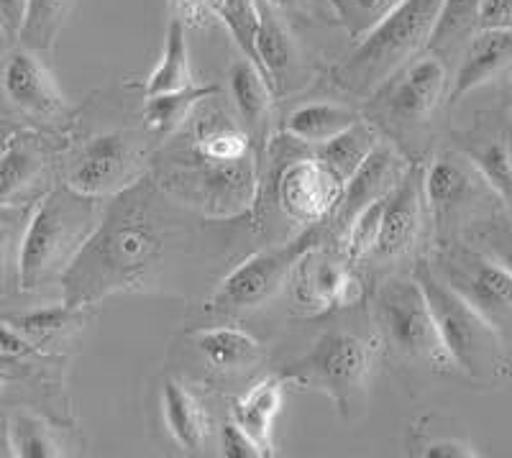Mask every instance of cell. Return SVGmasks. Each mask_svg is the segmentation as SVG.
I'll return each instance as SVG.
<instances>
[{"label":"cell","instance_id":"1","mask_svg":"<svg viewBox=\"0 0 512 458\" xmlns=\"http://www.w3.org/2000/svg\"><path fill=\"white\" fill-rule=\"evenodd\" d=\"M185 205L169 198L154 177H141L113 195L88 244L62 274V302L88 308L121 292L159 285L172 261L190 246Z\"/></svg>","mask_w":512,"mask_h":458},{"label":"cell","instance_id":"2","mask_svg":"<svg viewBox=\"0 0 512 458\" xmlns=\"http://www.w3.org/2000/svg\"><path fill=\"white\" fill-rule=\"evenodd\" d=\"M103 203L64 182L41 195L18 246V290L36 292L59 282L98 228Z\"/></svg>","mask_w":512,"mask_h":458},{"label":"cell","instance_id":"3","mask_svg":"<svg viewBox=\"0 0 512 458\" xmlns=\"http://www.w3.org/2000/svg\"><path fill=\"white\" fill-rule=\"evenodd\" d=\"M169 139L177 144L159 151L152 167V177L169 198L213 221H231L249 213L259 190L256 157L218 162L192 151L177 134Z\"/></svg>","mask_w":512,"mask_h":458},{"label":"cell","instance_id":"4","mask_svg":"<svg viewBox=\"0 0 512 458\" xmlns=\"http://www.w3.org/2000/svg\"><path fill=\"white\" fill-rule=\"evenodd\" d=\"M413 277L423 287L443 346L456 364V372L479 387H500L512 372L510 351L500 328L489 323L454 287H448L433 272L428 259L415 264Z\"/></svg>","mask_w":512,"mask_h":458},{"label":"cell","instance_id":"5","mask_svg":"<svg viewBox=\"0 0 512 458\" xmlns=\"http://www.w3.org/2000/svg\"><path fill=\"white\" fill-rule=\"evenodd\" d=\"M372 325L379 354L428 374H454L433 310L413 274H392L372 292Z\"/></svg>","mask_w":512,"mask_h":458},{"label":"cell","instance_id":"6","mask_svg":"<svg viewBox=\"0 0 512 458\" xmlns=\"http://www.w3.org/2000/svg\"><path fill=\"white\" fill-rule=\"evenodd\" d=\"M441 3L443 0H405L372 34L356 41L341 62L333 64V85L354 98H369L410 59L428 49Z\"/></svg>","mask_w":512,"mask_h":458},{"label":"cell","instance_id":"7","mask_svg":"<svg viewBox=\"0 0 512 458\" xmlns=\"http://www.w3.org/2000/svg\"><path fill=\"white\" fill-rule=\"evenodd\" d=\"M448 82L441 54L425 49L369 95L364 118L402 154H410V162H418L415 144H423V131L448 95Z\"/></svg>","mask_w":512,"mask_h":458},{"label":"cell","instance_id":"8","mask_svg":"<svg viewBox=\"0 0 512 458\" xmlns=\"http://www.w3.org/2000/svg\"><path fill=\"white\" fill-rule=\"evenodd\" d=\"M379 356L377 338L359 336L346 328L320 333L308 354L282 369L287 384L323 392L341 418H354L364 405L374 361Z\"/></svg>","mask_w":512,"mask_h":458},{"label":"cell","instance_id":"9","mask_svg":"<svg viewBox=\"0 0 512 458\" xmlns=\"http://www.w3.org/2000/svg\"><path fill=\"white\" fill-rule=\"evenodd\" d=\"M431 267L448 287H454L479 310L502 336L512 333V274L464 238H438Z\"/></svg>","mask_w":512,"mask_h":458},{"label":"cell","instance_id":"10","mask_svg":"<svg viewBox=\"0 0 512 458\" xmlns=\"http://www.w3.org/2000/svg\"><path fill=\"white\" fill-rule=\"evenodd\" d=\"M320 241H323L320 226H310V231L292 241L254 251L218 282L205 308L210 313H241V310L259 308L285 287L297 259Z\"/></svg>","mask_w":512,"mask_h":458},{"label":"cell","instance_id":"11","mask_svg":"<svg viewBox=\"0 0 512 458\" xmlns=\"http://www.w3.org/2000/svg\"><path fill=\"white\" fill-rule=\"evenodd\" d=\"M149 174L144 149L131 134L105 131L75 149L64 164L62 182L88 198H113Z\"/></svg>","mask_w":512,"mask_h":458},{"label":"cell","instance_id":"12","mask_svg":"<svg viewBox=\"0 0 512 458\" xmlns=\"http://www.w3.org/2000/svg\"><path fill=\"white\" fill-rule=\"evenodd\" d=\"M292 302L305 315L351 308L364 300V282L344 251H331L323 241L297 259L290 274Z\"/></svg>","mask_w":512,"mask_h":458},{"label":"cell","instance_id":"13","mask_svg":"<svg viewBox=\"0 0 512 458\" xmlns=\"http://www.w3.org/2000/svg\"><path fill=\"white\" fill-rule=\"evenodd\" d=\"M0 100L8 111L31 123H59L67 116V98L41 52L21 47L0 62Z\"/></svg>","mask_w":512,"mask_h":458},{"label":"cell","instance_id":"14","mask_svg":"<svg viewBox=\"0 0 512 458\" xmlns=\"http://www.w3.org/2000/svg\"><path fill=\"white\" fill-rule=\"evenodd\" d=\"M274 198L290 221L300 226H323L341 205L344 182L310 151L305 157L290 159L277 172Z\"/></svg>","mask_w":512,"mask_h":458},{"label":"cell","instance_id":"15","mask_svg":"<svg viewBox=\"0 0 512 458\" xmlns=\"http://www.w3.org/2000/svg\"><path fill=\"white\" fill-rule=\"evenodd\" d=\"M423 192L441 231L448 223L461 221V215L477 208V203L495 198L477 167L456 146L438 151L431 164L423 167Z\"/></svg>","mask_w":512,"mask_h":458},{"label":"cell","instance_id":"16","mask_svg":"<svg viewBox=\"0 0 512 458\" xmlns=\"http://www.w3.org/2000/svg\"><path fill=\"white\" fill-rule=\"evenodd\" d=\"M428 213L431 210H428L423 192V164L413 162L405 177L397 182L395 190L384 200L377 246H374L369 259L397 261L408 256L420 244Z\"/></svg>","mask_w":512,"mask_h":458},{"label":"cell","instance_id":"17","mask_svg":"<svg viewBox=\"0 0 512 458\" xmlns=\"http://www.w3.org/2000/svg\"><path fill=\"white\" fill-rule=\"evenodd\" d=\"M454 146L477 167L495 198L512 210V118L479 116L474 126L454 131Z\"/></svg>","mask_w":512,"mask_h":458},{"label":"cell","instance_id":"18","mask_svg":"<svg viewBox=\"0 0 512 458\" xmlns=\"http://www.w3.org/2000/svg\"><path fill=\"white\" fill-rule=\"evenodd\" d=\"M410 164L413 162L390 139L379 141L377 149L367 157V162L361 164L354 177L344 185V198H341V205L333 215L338 223V231H346L361 210L387 198L397 187V182L405 177Z\"/></svg>","mask_w":512,"mask_h":458},{"label":"cell","instance_id":"19","mask_svg":"<svg viewBox=\"0 0 512 458\" xmlns=\"http://www.w3.org/2000/svg\"><path fill=\"white\" fill-rule=\"evenodd\" d=\"M259 8V29H256V62L267 75L274 95L290 93L295 80L303 72V54L292 36L290 24L282 11L269 0H256Z\"/></svg>","mask_w":512,"mask_h":458},{"label":"cell","instance_id":"20","mask_svg":"<svg viewBox=\"0 0 512 458\" xmlns=\"http://www.w3.org/2000/svg\"><path fill=\"white\" fill-rule=\"evenodd\" d=\"M512 75V29H477L466 44L461 62L448 87L451 105L479 87Z\"/></svg>","mask_w":512,"mask_h":458},{"label":"cell","instance_id":"21","mask_svg":"<svg viewBox=\"0 0 512 458\" xmlns=\"http://www.w3.org/2000/svg\"><path fill=\"white\" fill-rule=\"evenodd\" d=\"M49 149L29 131H13L0 154V208L21 205L47 177Z\"/></svg>","mask_w":512,"mask_h":458},{"label":"cell","instance_id":"22","mask_svg":"<svg viewBox=\"0 0 512 458\" xmlns=\"http://www.w3.org/2000/svg\"><path fill=\"white\" fill-rule=\"evenodd\" d=\"M228 90H231L236 116L244 123L246 134L254 144L256 154L259 146L267 141L269 126L274 113V90L267 75L259 70V64L251 62L246 54L236 57L228 67Z\"/></svg>","mask_w":512,"mask_h":458},{"label":"cell","instance_id":"23","mask_svg":"<svg viewBox=\"0 0 512 458\" xmlns=\"http://www.w3.org/2000/svg\"><path fill=\"white\" fill-rule=\"evenodd\" d=\"M159 405L167 433L185 453L200 456L210 441V415L195 389L175 377H167L159 387Z\"/></svg>","mask_w":512,"mask_h":458},{"label":"cell","instance_id":"24","mask_svg":"<svg viewBox=\"0 0 512 458\" xmlns=\"http://www.w3.org/2000/svg\"><path fill=\"white\" fill-rule=\"evenodd\" d=\"M190 341L208 369L221 374L251 372L262 364L264 346L251 333L236 325H210L190 331Z\"/></svg>","mask_w":512,"mask_h":458},{"label":"cell","instance_id":"25","mask_svg":"<svg viewBox=\"0 0 512 458\" xmlns=\"http://www.w3.org/2000/svg\"><path fill=\"white\" fill-rule=\"evenodd\" d=\"M285 389L282 374H269L251 384L231 405V418L254 438L264 458L274 456V423L285 405Z\"/></svg>","mask_w":512,"mask_h":458},{"label":"cell","instance_id":"26","mask_svg":"<svg viewBox=\"0 0 512 458\" xmlns=\"http://www.w3.org/2000/svg\"><path fill=\"white\" fill-rule=\"evenodd\" d=\"M359 113L346 103H328V100H313V103H303L292 108L285 116L282 131L297 144L303 146H318L326 144L336 134L346 131L351 123L359 121Z\"/></svg>","mask_w":512,"mask_h":458},{"label":"cell","instance_id":"27","mask_svg":"<svg viewBox=\"0 0 512 458\" xmlns=\"http://www.w3.org/2000/svg\"><path fill=\"white\" fill-rule=\"evenodd\" d=\"M216 95H221V87L198 85V82L190 87H182V90H172V93L149 95V98H144L141 121H144L149 134L159 136V139H169L190 121V116L203 100L216 98Z\"/></svg>","mask_w":512,"mask_h":458},{"label":"cell","instance_id":"28","mask_svg":"<svg viewBox=\"0 0 512 458\" xmlns=\"http://www.w3.org/2000/svg\"><path fill=\"white\" fill-rule=\"evenodd\" d=\"M190 85H195V77H192L187 26L185 21L172 16L167 31H164V44L157 67L152 70V75L141 82V90H144V98H149V95L172 93V90H182V87Z\"/></svg>","mask_w":512,"mask_h":458},{"label":"cell","instance_id":"29","mask_svg":"<svg viewBox=\"0 0 512 458\" xmlns=\"http://www.w3.org/2000/svg\"><path fill=\"white\" fill-rule=\"evenodd\" d=\"M382 139L384 136L379 134V128L372 121L359 118L346 131L328 139L326 144L313 146V154L346 185L354 177L356 169L367 162V157L377 149V144Z\"/></svg>","mask_w":512,"mask_h":458},{"label":"cell","instance_id":"30","mask_svg":"<svg viewBox=\"0 0 512 458\" xmlns=\"http://www.w3.org/2000/svg\"><path fill=\"white\" fill-rule=\"evenodd\" d=\"M459 238L472 244L489 259H495L500 267L512 274V210L510 208H489L487 213L474 215L461 228Z\"/></svg>","mask_w":512,"mask_h":458},{"label":"cell","instance_id":"31","mask_svg":"<svg viewBox=\"0 0 512 458\" xmlns=\"http://www.w3.org/2000/svg\"><path fill=\"white\" fill-rule=\"evenodd\" d=\"M82 315H85V308H72V305L62 302V305H49V308H34L24 310V313L3 315V320L41 348L52 338L77 328L82 323Z\"/></svg>","mask_w":512,"mask_h":458},{"label":"cell","instance_id":"32","mask_svg":"<svg viewBox=\"0 0 512 458\" xmlns=\"http://www.w3.org/2000/svg\"><path fill=\"white\" fill-rule=\"evenodd\" d=\"M72 8H75V0H29L24 31L18 36L21 44L34 52L54 49Z\"/></svg>","mask_w":512,"mask_h":458},{"label":"cell","instance_id":"33","mask_svg":"<svg viewBox=\"0 0 512 458\" xmlns=\"http://www.w3.org/2000/svg\"><path fill=\"white\" fill-rule=\"evenodd\" d=\"M11 441L18 458H57L64 456V443L57 428L31 412H16L11 420Z\"/></svg>","mask_w":512,"mask_h":458},{"label":"cell","instance_id":"34","mask_svg":"<svg viewBox=\"0 0 512 458\" xmlns=\"http://www.w3.org/2000/svg\"><path fill=\"white\" fill-rule=\"evenodd\" d=\"M484 0H443L441 11H438V21L433 26L431 41L428 49L436 54L448 52L456 41L477 31V18L482 11Z\"/></svg>","mask_w":512,"mask_h":458},{"label":"cell","instance_id":"35","mask_svg":"<svg viewBox=\"0 0 512 458\" xmlns=\"http://www.w3.org/2000/svg\"><path fill=\"white\" fill-rule=\"evenodd\" d=\"M328 3L346 34L354 41H361L372 34L384 18L392 16L405 0H328Z\"/></svg>","mask_w":512,"mask_h":458},{"label":"cell","instance_id":"36","mask_svg":"<svg viewBox=\"0 0 512 458\" xmlns=\"http://www.w3.org/2000/svg\"><path fill=\"white\" fill-rule=\"evenodd\" d=\"M384 200H377L372 203L369 208L361 210L356 215L351 226L346 228V236H344V254L351 264H361V261H367L372 256L374 246H377V238H379V226H382V213H384Z\"/></svg>","mask_w":512,"mask_h":458},{"label":"cell","instance_id":"37","mask_svg":"<svg viewBox=\"0 0 512 458\" xmlns=\"http://www.w3.org/2000/svg\"><path fill=\"white\" fill-rule=\"evenodd\" d=\"M415 456L423 458H477L479 451L474 443L456 438V435H433L428 433L413 446Z\"/></svg>","mask_w":512,"mask_h":458},{"label":"cell","instance_id":"38","mask_svg":"<svg viewBox=\"0 0 512 458\" xmlns=\"http://www.w3.org/2000/svg\"><path fill=\"white\" fill-rule=\"evenodd\" d=\"M218 448L226 458H264L262 448L256 446L254 438L233 418L226 420L218 430Z\"/></svg>","mask_w":512,"mask_h":458},{"label":"cell","instance_id":"39","mask_svg":"<svg viewBox=\"0 0 512 458\" xmlns=\"http://www.w3.org/2000/svg\"><path fill=\"white\" fill-rule=\"evenodd\" d=\"M169 3H172V16L185 21L190 29H203L210 21H216L213 18L216 0H169Z\"/></svg>","mask_w":512,"mask_h":458},{"label":"cell","instance_id":"40","mask_svg":"<svg viewBox=\"0 0 512 458\" xmlns=\"http://www.w3.org/2000/svg\"><path fill=\"white\" fill-rule=\"evenodd\" d=\"M477 29H512V0H484Z\"/></svg>","mask_w":512,"mask_h":458},{"label":"cell","instance_id":"41","mask_svg":"<svg viewBox=\"0 0 512 458\" xmlns=\"http://www.w3.org/2000/svg\"><path fill=\"white\" fill-rule=\"evenodd\" d=\"M29 0H0V31L8 39H18L26 24Z\"/></svg>","mask_w":512,"mask_h":458},{"label":"cell","instance_id":"42","mask_svg":"<svg viewBox=\"0 0 512 458\" xmlns=\"http://www.w3.org/2000/svg\"><path fill=\"white\" fill-rule=\"evenodd\" d=\"M13 208L16 205H6V208H0V279L6 277L8 269V256H11V244L16 233H13Z\"/></svg>","mask_w":512,"mask_h":458},{"label":"cell","instance_id":"43","mask_svg":"<svg viewBox=\"0 0 512 458\" xmlns=\"http://www.w3.org/2000/svg\"><path fill=\"white\" fill-rule=\"evenodd\" d=\"M269 3L280 8L282 13H287V16L295 18H310L315 8L313 0H269Z\"/></svg>","mask_w":512,"mask_h":458},{"label":"cell","instance_id":"44","mask_svg":"<svg viewBox=\"0 0 512 458\" xmlns=\"http://www.w3.org/2000/svg\"><path fill=\"white\" fill-rule=\"evenodd\" d=\"M8 456H16V448L11 441V425H8V420L0 418V458Z\"/></svg>","mask_w":512,"mask_h":458},{"label":"cell","instance_id":"45","mask_svg":"<svg viewBox=\"0 0 512 458\" xmlns=\"http://www.w3.org/2000/svg\"><path fill=\"white\" fill-rule=\"evenodd\" d=\"M13 131H16V128H11V126H8L6 121H0V154H3V146H6L8 136H11Z\"/></svg>","mask_w":512,"mask_h":458},{"label":"cell","instance_id":"46","mask_svg":"<svg viewBox=\"0 0 512 458\" xmlns=\"http://www.w3.org/2000/svg\"><path fill=\"white\" fill-rule=\"evenodd\" d=\"M507 108H510V116H512V75H510V85H507Z\"/></svg>","mask_w":512,"mask_h":458},{"label":"cell","instance_id":"47","mask_svg":"<svg viewBox=\"0 0 512 458\" xmlns=\"http://www.w3.org/2000/svg\"><path fill=\"white\" fill-rule=\"evenodd\" d=\"M0 387H3V379H0Z\"/></svg>","mask_w":512,"mask_h":458}]
</instances>
